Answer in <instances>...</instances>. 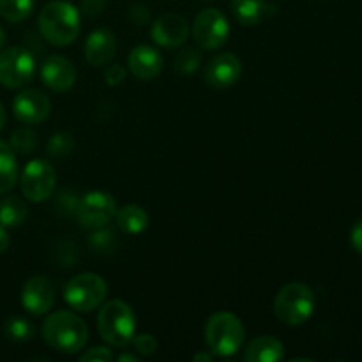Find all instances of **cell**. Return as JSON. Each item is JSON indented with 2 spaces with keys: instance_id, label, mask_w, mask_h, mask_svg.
<instances>
[{
  "instance_id": "29",
  "label": "cell",
  "mask_w": 362,
  "mask_h": 362,
  "mask_svg": "<svg viewBox=\"0 0 362 362\" xmlns=\"http://www.w3.org/2000/svg\"><path fill=\"white\" fill-rule=\"evenodd\" d=\"M131 343L134 345V350H136V352L144 357L154 356L156 350H158V339H156L152 334H147V332H145V334H138V336L134 334L133 341Z\"/></svg>"
},
{
  "instance_id": "7",
  "label": "cell",
  "mask_w": 362,
  "mask_h": 362,
  "mask_svg": "<svg viewBox=\"0 0 362 362\" xmlns=\"http://www.w3.org/2000/svg\"><path fill=\"white\" fill-rule=\"evenodd\" d=\"M57 186V172L46 159H32L20 175V187L28 202L41 204L53 197Z\"/></svg>"
},
{
  "instance_id": "25",
  "label": "cell",
  "mask_w": 362,
  "mask_h": 362,
  "mask_svg": "<svg viewBox=\"0 0 362 362\" xmlns=\"http://www.w3.org/2000/svg\"><path fill=\"white\" fill-rule=\"evenodd\" d=\"M9 145H11V148L16 152V154H21V156L32 154V152H34L39 145L37 133L32 129H28V127H20V129L13 131Z\"/></svg>"
},
{
  "instance_id": "28",
  "label": "cell",
  "mask_w": 362,
  "mask_h": 362,
  "mask_svg": "<svg viewBox=\"0 0 362 362\" xmlns=\"http://www.w3.org/2000/svg\"><path fill=\"white\" fill-rule=\"evenodd\" d=\"M88 244H90L92 250L98 251V253H110L117 244L115 232L106 228V226L95 228L94 232L90 233V237H88Z\"/></svg>"
},
{
  "instance_id": "5",
  "label": "cell",
  "mask_w": 362,
  "mask_h": 362,
  "mask_svg": "<svg viewBox=\"0 0 362 362\" xmlns=\"http://www.w3.org/2000/svg\"><path fill=\"white\" fill-rule=\"evenodd\" d=\"M315 311L313 290L304 283H288L274 299V315L281 324L296 327L306 324Z\"/></svg>"
},
{
  "instance_id": "27",
  "label": "cell",
  "mask_w": 362,
  "mask_h": 362,
  "mask_svg": "<svg viewBox=\"0 0 362 362\" xmlns=\"http://www.w3.org/2000/svg\"><path fill=\"white\" fill-rule=\"evenodd\" d=\"M74 148V140L69 133H64V131H59V133L52 134L48 140V145H46V152H48L49 158L53 159H64L73 152Z\"/></svg>"
},
{
  "instance_id": "10",
  "label": "cell",
  "mask_w": 362,
  "mask_h": 362,
  "mask_svg": "<svg viewBox=\"0 0 362 362\" xmlns=\"http://www.w3.org/2000/svg\"><path fill=\"white\" fill-rule=\"evenodd\" d=\"M117 214V202L106 191H88L80 198L74 216L83 228L95 230L108 226Z\"/></svg>"
},
{
  "instance_id": "13",
  "label": "cell",
  "mask_w": 362,
  "mask_h": 362,
  "mask_svg": "<svg viewBox=\"0 0 362 362\" xmlns=\"http://www.w3.org/2000/svg\"><path fill=\"white\" fill-rule=\"evenodd\" d=\"M189 23L177 13H165L152 23V41L161 48H179L189 37Z\"/></svg>"
},
{
  "instance_id": "16",
  "label": "cell",
  "mask_w": 362,
  "mask_h": 362,
  "mask_svg": "<svg viewBox=\"0 0 362 362\" xmlns=\"http://www.w3.org/2000/svg\"><path fill=\"white\" fill-rule=\"evenodd\" d=\"M127 66L134 78L148 81L163 71V55L154 46L138 45L129 52Z\"/></svg>"
},
{
  "instance_id": "35",
  "label": "cell",
  "mask_w": 362,
  "mask_h": 362,
  "mask_svg": "<svg viewBox=\"0 0 362 362\" xmlns=\"http://www.w3.org/2000/svg\"><path fill=\"white\" fill-rule=\"evenodd\" d=\"M352 246L356 247L357 253L362 255V219L356 223V226H354L352 230Z\"/></svg>"
},
{
  "instance_id": "38",
  "label": "cell",
  "mask_w": 362,
  "mask_h": 362,
  "mask_svg": "<svg viewBox=\"0 0 362 362\" xmlns=\"http://www.w3.org/2000/svg\"><path fill=\"white\" fill-rule=\"evenodd\" d=\"M117 361L119 362H138V357L134 356V354H120V356L117 357Z\"/></svg>"
},
{
  "instance_id": "20",
  "label": "cell",
  "mask_w": 362,
  "mask_h": 362,
  "mask_svg": "<svg viewBox=\"0 0 362 362\" xmlns=\"http://www.w3.org/2000/svg\"><path fill=\"white\" fill-rule=\"evenodd\" d=\"M18 182L16 152L7 141L0 140V194L9 193Z\"/></svg>"
},
{
  "instance_id": "17",
  "label": "cell",
  "mask_w": 362,
  "mask_h": 362,
  "mask_svg": "<svg viewBox=\"0 0 362 362\" xmlns=\"http://www.w3.org/2000/svg\"><path fill=\"white\" fill-rule=\"evenodd\" d=\"M117 53L115 34L108 28H98L90 32L85 41V59L90 66L101 67L113 60Z\"/></svg>"
},
{
  "instance_id": "36",
  "label": "cell",
  "mask_w": 362,
  "mask_h": 362,
  "mask_svg": "<svg viewBox=\"0 0 362 362\" xmlns=\"http://www.w3.org/2000/svg\"><path fill=\"white\" fill-rule=\"evenodd\" d=\"M9 246H11V237H9V233H7L6 226L0 225V255L6 253V251L9 250Z\"/></svg>"
},
{
  "instance_id": "26",
  "label": "cell",
  "mask_w": 362,
  "mask_h": 362,
  "mask_svg": "<svg viewBox=\"0 0 362 362\" xmlns=\"http://www.w3.org/2000/svg\"><path fill=\"white\" fill-rule=\"evenodd\" d=\"M4 331H6V336L9 339L16 343L30 341L35 334V329L27 318L23 317H11L7 318L6 325H4Z\"/></svg>"
},
{
  "instance_id": "8",
  "label": "cell",
  "mask_w": 362,
  "mask_h": 362,
  "mask_svg": "<svg viewBox=\"0 0 362 362\" xmlns=\"http://www.w3.org/2000/svg\"><path fill=\"white\" fill-rule=\"evenodd\" d=\"M35 76V59L23 46L0 49V85L6 88H21Z\"/></svg>"
},
{
  "instance_id": "18",
  "label": "cell",
  "mask_w": 362,
  "mask_h": 362,
  "mask_svg": "<svg viewBox=\"0 0 362 362\" xmlns=\"http://www.w3.org/2000/svg\"><path fill=\"white\" fill-rule=\"evenodd\" d=\"M243 357L247 362H278L285 357V346L278 338L258 336L247 343Z\"/></svg>"
},
{
  "instance_id": "12",
  "label": "cell",
  "mask_w": 362,
  "mask_h": 362,
  "mask_svg": "<svg viewBox=\"0 0 362 362\" xmlns=\"http://www.w3.org/2000/svg\"><path fill=\"white\" fill-rule=\"evenodd\" d=\"M55 303V286L46 276H32L21 290V306L32 317H42Z\"/></svg>"
},
{
  "instance_id": "19",
  "label": "cell",
  "mask_w": 362,
  "mask_h": 362,
  "mask_svg": "<svg viewBox=\"0 0 362 362\" xmlns=\"http://www.w3.org/2000/svg\"><path fill=\"white\" fill-rule=\"evenodd\" d=\"M115 221L119 230H122L127 235H138L148 228V214L144 207L136 204H127L124 207L117 209Z\"/></svg>"
},
{
  "instance_id": "1",
  "label": "cell",
  "mask_w": 362,
  "mask_h": 362,
  "mask_svg": "<svg viewBox=\"0 0 362 362\" xmlns=\"http://www.w3.org/2000/svg\"><path fill=\"white\" fill-rule=\"evenodd\" d=\"M39 32L45 41L53 46H69L80 35V11L69 2L53 0L46 4L39 13Z\"/></svg>"
},
{
  "instance_id": "32",
  "label": "cell",
  "mask_w": 362,
  "mask_h": 362,
  "mask_svg": "<svg viewBox=\"0 0 362 362\" xmlns=\"http://www.w3.org/2000/svg\"><path fill=\"white\" fill-rule=\"evenodd\" d=\"M106 2L105 0H83L81 2V13L85 16H99L105 11Z\"/></svg>"
},
{
  "instance_id": "24",
  "label": "cell",
  "mask_w": 362,
  "mask_h": 362,
  "mask_svg": "<svg viewBox=\"0 0 362 362\" xmlns=\"http://www.w3.org/2000/svg\"><path fill=\"white\" fill-rule=\"evenodd\" d=\"M202 66V53L198 52V48L194 46H186V48H180L179 52L173 57V71L184 76H189L194 71H198V67Z\"/></svg>"
},
{
  "instance_id": "30",
  "label": "cell",
  "mask_w": 362,
  "mask_h": 362,
  "mask_svg": "<svg viewBox=\"0 0 362 362\" xmlns=\"http://www.w3.org/2000/svg\"><path fill=\"white\" fill-rule=\"evenodd\" d=\"M112 359V350L106 346H92L80 356V362H110Z\"/></svg>"
},
{
  "instance_id": "34",
  "label": "cell",
  "mask_w": 362,
  "mask_h": 362,
  "mask_svg": "<svg viewBox=\"0 0 362 362\" xmlns=\"http://www.w3.org/2000/svg\"><path fill=\"white\" fill-rule=\"evenodd\" d=\"M78 202H80V198L74 197L73 193L69 194V200H67V191H62V194H60L59 198V207H62L64 211L67 212H76V207H78Z\"/></svg>"
},
{
  "instance_id": "31",
  "label": "cell",
  "mask_w": 362,
  "mask_h": 362,
  "mask_svg": "<svg viewBox=\"0 0 362 362\" xmlns=\"http://www.w3.org/2000/svg\"><path fill=\"white\" fill-rule=\"evenodd\" d=\"M105 80L106 85H110V87H117V85H120L126 80V69L120 64H110L105 69Z\"/></svg>"
},
{
  "instance_id": "15",
  "label": "cell",
  "mask_w": 362,
  "mask_h": 362,
  "mask_svg": "<svg viewBox=\"0 0 362 362\" xmlns=\"http://www.w3.org/2000/svg\"><path fill=\"white\" fill-rule=\"evenodd\" d=\"M243 66L233 53H218L205 66V81L214 88H228L240 78Z\"/></svg>"
},
{
  "instance_id": "23",
  "label": "cell",
  "mask_w": 362,
  "mask_h": 362,
  "mask_svg": "<svg viewBox=\"0 0 362 362\" xmlns=\"http://www.w3.org/2000/svg\"><path fill=\"white\" fill-rule=\"evenodd\" d=\"M35 0H0V16L9 23H21L34 11Z\"/></svg>"
},
{
  "instance_id": "40",
  "label": "cell",
  "mask_w": 362,
  "mask_h": 362,
  "mask_svg": "<svg viewBox=\"0 0 362 362\" xmlns=\"http://www.w3.org/2000/svg\"><path fill=\"white\" fill-rule=\"evenodd\" d=\"M6 30H4L2 27H0V49L4 48V45H6Z\"/></svg>"
},
{
  "instance_id": "33",
  "label": "cell",
  "mask_w": 362,
  "mask_h": 362,
  "mask_svg": "<svg viewBox=\"0 0 362 362\" xmlns=\"http://www.w3.org/2000/svg\"><path fill=\"white\" fill-rule=\"evenodd\" d=\"M131 20L134 25H145L148 21V11L147 7L136 4V6L131 7Z\"/></svg>"
},
{
  "instance_id": "6",
  "label": "cell",
  "mask_w": 362,
  "mask_h": 362,
  "mask_svg": "<svg viewBox=\"0 0 362 362\" xmlns=\"http://www.w3.org/2000/svg\"><path fill=\"white\" fill-rule=\"evenodd\" d=\"M108 296V285L94 272H83L67 281L64 286V300L78 313H90L101 308Z\"/></svg>"
},
{
  "instance_id": "37",
  "label": "cell",
  "mask_w": 362,
  "mask_h": 362,
  "mask_svg": "<svg viewBox=\"0 0 362 362\" xmlns=\"http://www.w3.org/2000/svg\"><path fill=\"white\" fill-rule=\"evenodd\" d=\"M193 361L198 362V361H205V362H212L214 361V356L209 352H202V354H197V356H193Z\"/></svg>"
},
{
  "instance_id": "9",
  "label": "cell",
  "mask_w": 362,
  "mask_h": 362,
  "mask_svg": "<svg viewBox=\"0 0 362 362\" xmlns=\"http://www.w3.org/2000/svg\"><path fill=\"white\" fill-rule=\"evenodd\" d=\"M194 42L202 49H219L230 35V23L219 9L209 7L197 14L191 27Z\"/></svg>"
},
{
  "instance_id": "21",
  "label": "cell",
  "mask_w": 362,
  "mask_h": 362,
  "mask_svg": "<svg viewBox=\"0 0 362 362\" xmlns=\"http://www.w3.org/2000/svg\"><path fill=\"white\" fill-rule=\"evenodd\" d=\"M230 4L239 23L246 27L260 23L269 13V4L265 0H232Z\"/></svg>"
},
{
  "instance_id": "14",
  "label": "cell",
  "mask_w": 362,
  "mask_h": 362,
  "mask_svg": "<svg viewBox=\"0 0 362 362\" xmlns=\"http://www.w3.org/2000/svg\"><path fill=\"white\" fill-rule=\"evenodd\" d=\"M41 80L49 90L67 92L76 83V67L62 55H52L41 64Z\"/></svg>"
},
{
  "instance_id": "2",
  "label": "cell",
  "mask_w": 362,
  "mask_h": 362,
  "mask_svg": "<svg viewBox=\"0 0 362 362\" xmlns=\"http://www.w3.org/2000/svg\"><path fill=\"white\" fill-rule=\"evenodd\" d=\"M42 338L55 352L73 356L88 339V327L73 311H55L42 324Z\"/></svg>"
},
{
  "instance_id": "11",
  "label": "cell",
  "mask_w": 362,
  "mask_h": 362,
  "mask_svg": "<svg viewBox=\"0 0 362 362\" xmlns=\"http://www.w3.org/2000/svg\"><path fill=\"white\" fill-rule=\"evenodd\" d=\"M13 113L20 122L37 126L45 122L52 113V101L45 92L37 88H27L13 99Z\"/></svg>"
},
{
  "instance_id": "22",
  "label": "cell",
  "mask_w": 362,
  "mask_h": 362,
  "mask_svg": "<svg viewBox=\"0 0 362 362\" xmlns=\"http://www.w3.org/2000/svg\"><path fill=\"white\" fill-rule=\"evenodd\" d=\"M28 216V209L20 197H6L0 200V225L6 228H16L23 225Z\"/></svg>"
},
{
  "instance_id": "39",
  "label": "cell",
  "mask_w": 362,
  "mask_h": 362,
  "mask_svg": "<svg viewBox=\"0 0 362 362\" xmlns=\"http://www.w3.org/2000/svg\"><path fill=\"white\" fill-rule=\"evenodd\" d=\"M6 120H7L6 108H4L2 103H0V131H2V129H4V126H6Z\"/></svg>"
},
{
  "instance_id": "3",
  "label": "cell",
  "mask_w": 362,
  "mask_h": 362,
  "mask_svg": "<svg viewBox=\"0 0 362 362\" xmlns=\"http://www.w3.org/2000/svg\"><path fill=\"white\" fill-rule=\"evenodd\" d=\"M99 336L108 345L124 349L136 334V317L133 308L120 299L105 300L98 315Z\"/></svg>"
},
{
  "instance_id": "4",
  "label": "cell",
  "mask_w": 362,
  "mask_h": 362,
  "mask_svg": "<svg viewBox=\"0 0 362 362\" xmlns=\"http://www.w3.org/2000/svg\"><path fill=\"white\" fill-rule=\"evenodd\" d=\"M246 331L237 315L218 311L205 325V343L214 357H232L243 349Z\"/></svg>"
}]
</instances>
